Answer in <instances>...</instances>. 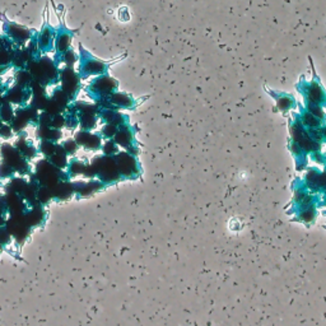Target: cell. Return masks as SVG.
<instances>
[{"mask_svg":"<svg viewBox=\"0 0 326 326\" xmlns=\"http://www.w3.org/2000/svg\"><path fill=\"white\" fill-rule=\"evenodd\" d=\"M24 216H26L27 223L29 224V227L34 228L38 227V226H42L46 219V212L43 209V205L37 203V204L28 205Z\"/></svg>","mask_w":326,"mask_h":326,"instance_id":"cell-15","label":"cell"},{"mask_svg":"<svg viewBox=\"0 0 326 326\" xmlns=\"http://www.w3.org/2000/svg\"><path fill=\"white\" fill-rule=\"evenodd\" d=\"M52 194V200L55 202H65L74 195L73 185L70 180L68 181H60L59 184L55 185L52 189H50Z\"/></svg>","mask_w":326,"mask_h":326,"instance_id":"cell-18","label":"cell"},{"mask_svg":"<svg viewBox=\"0 0 326 326\" xmlns=\"http://www.w3.org/2000/svg\"><path fill=\"white\" fill-rule=\"evenodd\" d=\"M13 135H14V131H13V129H11V126L9 124H4L1 125V128H0V139L3 140H9L10 138H13Z\"/></svg>","mask_w":326,"mask_h":326,"instance_id":"cell-37","label":"cell"},{"mask_svg":"<svg viewBox=\"0 0 326 326\" xmlns=\"http://www.w3.org/2000/svg\"><path fill=\"white\" fill-rule=\"evenodd\" d=\"M32 92L31 88H24V87H20V85L15 84L9 87L5 91V101L10 102L11 105H17V106H26L29 103V99H31Z\"/></svg>","mask_w":326,"mask_h":326,"instance_id":"cell-12","label":"cell"},{"mask_svg":"<svg viewBox=\"0 0 326 326\" xmlns=\"http://www.w3.org/2000/svg\"><path fill=\"white\" fill-rule=\"evenodd\" d=\"M4 31H5V36L17 47H24L32 40V32L26 27L15 24V23H5Z\"/></svg>","mask_w":326,"mask_h":326,"instance_id":"cell-10","label":"cell"},{"mask_svg":"<svg viewBox=\"0 0 326 326\" xmlns=\"http://www.w3.org/2000/svg\"><path fill=\"white\" fill-rule=\"evenodd\" d=\"M33 82V77H32V74L29 73L27 69H18L15 71L14 75V83L15 84L20 85V87H24V88H29Z\"/></svg>","mask_w":326,"mask_h":326,"instance_id":"cell-26","label":"cell"},{"mask_svg":"<svg viewBox=\"0 0 326 326\" xmlns=\"http://www.w3.org/2000/svg\"><path fill=\"white\" fill-rule=\"evenodd\" d=\"M36 199H37V203H38V204L47 205L48 203L52 200L51 190H50L47 186H41L40 185V186H38V189H37Z\"/></svg>","mask_w":326,"mask_h":326,"instance_id":"cell-30","label":"cell"},{"mask_svg":"<svg viewBox=\"0 0 326 326\" xmlns=\"http://www.w3.org/2000/svg\"><path fill=\"white\" fill-rule=\"evenodd\" d=\"M1 125H3V121H1V120H0V128H1Z\"/></svg>","mask_w":326,"mask_h":326,"instance_id":"cell-47","label":"cell"},{"mask_svg":"<svg viewBox=\"0 0 326 326\" xmlns=\"http://www.w3.org/2000/svg\"><path fill=\"white\" fill-rule=\"evenodd\" d=\"M75 142L78 143V145L82 148H84L85 150H92L96 152L102 148V136L99 134L91 133L89 130H83L80 129L78 133H75L74 136Z\"/></svg>","mask_w":326,"mask_h":326,"instance_id":"cell-11","label":"cell"},{"mask_svg":"<svg viewBox=\"0 0 326 326\" xmlns=\"http://www.w3.org/2000/svg\"><path fill=\"white\" fill-rule=\"evenodd\" d=\"M17 173L8 163L5 162H0V181H4V180H10L11 177H14Z\"/></svg>","mask_w":326,"mask_h":326,"instance_id":"cell-33","label":"cell"},{"mask_svg":"<svg viewBox=\"0 0 326 326\" xmlns=\"http://www.w3.org/2000/svg\"><path fill=\"white\" fill-rule=\"evenodd\" d=\"M47 159L51 162L55 167L60 168V170H66V167H68L69 156L66 154V152L64 150V148L61 147L60 143H57V148L55 150V153L51 157H48Z\"/></svg>","mask_w":326,"mask_h":326,"instance_id":"cell-21","label":"cell"},{"mask_svg":"<svg viewBox=\"0 0 326 326\" xmlns=\"http://www.w3.org/2000/svg\"><path fill=\"white\" fill-rule=\"evenodd\" d=\"M85 166H87L85 162L80 161V159H77V158H71L69 159L68 167H66V173H68L70 179L80 176V175L84 173Z\"/></svg>","mask_w":326,"mask_h":326,"instance_id":"cell-23","label":"cell"},{"mask_svg":"<svg viewBox=\"0 0 326 326\" xmlns=\"http://www.w3.org/2000/svg\"><path fill=\"white\" fill-rule=\"evenodd\" d=\"M304 219H306V221H310V219H312V213H310V212L305 213Z\"/></svg>","mask_w":326,"mask_h":326,"instance_id":"cell-45","label":"cell"},{"mask_svg":"<svg viewBox=\"0 0 326 326\" xmlns=\"http://www.w3.org/2000/svg\"><path fill=\"white\" fill-rule=\"evenodd\" d=\"M34 176L37 177L41 186H47L48 189H52L60 181H68L71 180L66 171L60 170L55 167L51 162L47 158L40 159L34 166Z\"/></svg>","mask_w":326,"mask_h":326,"instance_id":"cell-2","label":"cell"},{"mask_svg":"<svg viewBox=\"0 0 326 326\" xmlns=\"http://www.w3.org/2000/svg\"><path fill=\"white\" fill-rule=\"evenodd\" d=\"M71 40H73V34L69 31H60L56 34V37H55V50H56L57 56H60L66 50L70 48Z\"/></svg>","mask_w":326,"mask_h":326,"instance_id":"cell-20","label":"cell"},{"mask_svg":"<svg viewBox=\"0 0 326 326\" xmlns=\"http://www.w3.org/2000/svg\"><path fill=\"white\" fill-rule=\"evenodd\" d=\"M8 89V85L0 83V106L3 105V102L5 101V91Z\"/></svg>","mask_w":326,"mask_h":326,"instance_id":"cell-42","label":"cell"},{"mask_svg":"<svg viewBox=\"0 0 326 326\" xmlns=\"http://www.w3.org/2000/svg\"><path fill=\"white\" fill-rule=\"evenodd\" d=\"M15 115V110L13 108V105L8 101H4L3 105L0 106V120L4 124H9L13 120Z\"/></svg>","mask_w":326,"mask_h":326,"instance_id":"cell-29","label":"cell"},{"mask_svg":"<svg viewBox=\"0 0 326 326\" xmlns=\"http://www.w3.org/2000/svg\"><path fill=\"white\" fill-rule=\"evenodd\" d=\"M102 152L105 156H111L114 157L119 153V145L116 144L115 140L107 139V142L103 143L102 145Z\"/></svg>","mask_w":326,"mask_h":326,"instance_id":"cell-34","label":"cell"},{"mask_svg":"<svg viewBox=\"0 0 326 326\" xmlns=\"http://www.w3.org/2000/svg\"><path fill=\"white\" fill-rule=\"evenodd\" d=\"M8 214V207H6L5 195H0V217L5 218Z\"/></svg>","mask_w":326,"mask_h":326,"instance_id":"cell-40","label":"cell"},{"mask_svg":"<svg viewBox=\"0 0 326 326\" xmlns=\"http://www.w3.org/2000/svg\"><path fill=\"white\" fill-rule=\"evenodd\" d=\"M320 181H321V184L324 185V186H326V175H324V176L321 177Z\"/></svg>","mask_w":326,"mask_h":326,"instance_id":"cell-46","label":"cell"},{"mask_svg":"<svg viewBox=\"0 0 326 326\" xmlns=\"http://www.w3.org/2000/svg\"><path fill=\"white\" fill-rule=\"evenodd\" d=\"M51 126L55 129H60V130L65 128V116H64V114L54 115L51 117Z\"/></svg>","mask_w":326,"mask_h":326,"instance_id":"cell-38","label":"cell"},{"mask_svg":"<svg viewBox=\"0 0 326 326\" xmlns=\"http://www.w3.org/2000/svg\"><path fill=\"white\" fill-rule=\"evenodd\" d=\"M107 70V64L98 59H94L91 54L85 51L84 48L80 46V68L79 75L82 79L91 77V75H101L105 74Z\"/></svg>","mask_w":326,"mask_h":326,"instance_id":"cell-8","label":"cell"},{"mask_svg":"<svg viewBox=\"0 0 326 326\" xmlns=\"http://www.w3.org/2000/svg\"><path fill=\"white\" fill-rule=\"evenodd\" d=\"M57 148V143L51 142V140H40L38 143V153H41L43 156V158H48L55 153V150Z\"/></svg>","mask_w":326,"mask_h":326,"instance_id":"cell-28","label":"cell"},{"mask_svg":"<svg viewBox=\"0 0 326 326\" xmlns=\"http://www.w3.org/2000/svg\"><path fill=\"white\" fill-rule=\"evenodd\" d=\"M55 37L56 33L52 28L46 27L38 33V37L36 38L37 47L40 52H50L55 46Z\"/></svg>","mask_w":326,"mask_h":326,"instance_id":"cell-17","label":"cell"},{"mask_svg":"<svg viewBox=\"0 0 326 326\" xmlns=\"http://www.w3.org/2000/svg\"><path fill=\"white\" fill-rule=\"evenodd\" d=\"M61 144V147L64 148V150L66 152V154H68L69 157H73L77 154V152L79 150V145H78V143L75 142V139H71V138H68V139H65L62 143H60Z\"/></svg>","mask_w":326,"mask_h":326,"instance_id":"cell-31","label":"cell"},{"mask_svg":"<svg viewBox=\"0 0 326 326\" xmlns=\"http://www.w3.org/2000/svg\"><path fill=\"white\" fill-rule=\"evenodd\" d=\"M27 70L32 74L34 80L40 82L41 84L54 85L59 82V66L55 60L48 56H36L28 62Z\"/></svg>","mask_w":326,"mask_h":326,"instance_id":"cell-1","label":"cell"},{"mask_svg":"<svg viewBox=\"0 0 326 326\" xmlns=\"http://www.w3.org/2000/svg\"><path fill=\"white\" fill-rule=\"evenodd\" d=\"M14 147L17 148L18 152L29 162L36 158L37 154H38V149H37L36 145H34L31 140L27 139L26 131L18 133V139L15 140Z\"/></svg>","mask_w":326,"mask_h":326,"instance_id":"cell-14","label":"cell"},{"mask_svg":"<svg viewBox=\"0 0 326 326\" xmlns=\"http://www.w3.org/2000/svg\"><path fill=\"white\" fill-rule=\"evenodd\" d=\"M117 88V82L114 78L108 77L106 74H101L96 79L89 83L88 88L85 91L88 92L89 96L93 99L99 97H108L111 93H114Z\"/></svg>","mask_w":326,"mask_h":326,"instance_id":"cell-9","label":"cell"},{"mask_svg":"<svg viewBox=\"0 0 326 326\" xmlns=\"http://www.w3.org/2000/svg\"><path fill=\"white\" fill-rule=\"evenodd\" d=\"M5 227L8 228L9 233H10L13 240H14L17 244H23V242L26 241L32 230V228L29 227V224L27 223L24 213H20V214H10V217H9L5 222Z\"/></svg>","mask_w":326,"mask_h":326,"instance_id":"cell-7","label":"cell"},{"mask_svg":"<svg viewBox=\"0 0 326 326\" xmlns=\"http://www.w3.org/2000/svg\"><path fill=\"white\" fill-rule=\"evenodd\" d=\"M71 185H73L74 194L78 198H87V196L93 195L94 193L103 189V182L93 179H91L89 181H74L71 182Z\"/></svg>","mask_w":326,"mask_h":326,"instance_id":"cell-13","label":"cell"},{"mask_svg":"<svg viewBox=\"0 0 326 326\" xmlns=\"http://www.w3.org/2000/svg\"><path fill=\"white\" fill-rule=\"evenodd\" d=\"M59 57L60 60H62V64L66 66H74L78 61V55L75 54L71 48L66 50V51L64 52V54L60 55Z\"/></svg>","mask_w":326,"mask_h":326,"instance_id":"cell-32","label":"cell"},{"mask_svg":"<svg viewBox=\"0 0 326 326\" xmlns=\"http://www.w3.org/2000/svg\"><path fill=\"white\" fill-rule=\"evenodd\" d=\"M73 107L75 108L78 114V119H79V126L83 130H94L98 122V115H99V107L96 103H87L82 102V101H75L71 102Z\"/></svg>","mask_w":326,"mask_h":326,"instance_id":"cell-5","label":"cell"},{"mask_svg":"<svg viewBox=\"0 0 326 326\" xmlns=\"http://www.w3.org/2000/svg\"><path fill=\"white\" fill-rule=\"evenodd\" d=\"M117 168H119L120 175L126 177H130L136 170V162L129 153H117L115 156Z\"/></svg>","mask_w":326,"mask_h":326,"instance_id":"cell-16","label":"cell"},{"mask_svg":"<svg viewBox=\"0 0 326 326\" xmlns=\"http://www.w3.org/2000/svg\"><path fill=\"white\" fill-rule=\"evenodd\" d=\"M117 133V126L114 124H105L103 128L101 129V133L99 135L102 138H106V139H112Z\"/></svg>","mask_w":326,"mask_h":326,"instance_id":"cell-35","label":"cell"},{"mask_svg":"<svg viewBox=\"0 0 326 326\" xmlns=\"http://www.w3.org/2000/svg\"><path fill=\"white\" fill-rule=\"evenodd\" d=\"M0 158H1L3 162L8 163L19 176H24V175H29L31 173L29 161H27L18 152L14 145L9 144V143H1L0 144Z\"/></svg>","mask_w":326,"mask_h":326,"instance_id":"cell-4","label":"cell"},{"mask_svg":"<svg viewBox=\"0 0 326 326\" xmlns=\"http://www.w3.org/2000/svg\"><path fill=\"white\" fill-rule=\"evenodd\" d=\"M91 166L96 171V177L103 184H111L119 180L120 172L115 156H97L91 161Z\"/></svg>","mask_w":326,"mask_h":326,"instance_id":"cell-3","label":"cell"},{"mask_svg":"<svg viewBox=\"0 0 326 326\" xmlns=\"http://www.w3.org/2000/svg\"><path fill=\"white\" fill-rule=\"evenodd\" d=\"M310 97H311V99H314V101H318V99H320L321 97V92H320V88L319 87H312L311 92H310Z\"/></svg>","mask_w":326,"mask_h":326,"instance_id":"cell-41","label":"cell"},{"mask_svg":"<svg viewBox=\"0 0 326 326\" xmlns=\"http://www.w3.org/2000/svg\"><path fill=\"white\" fill-rule=\"evenodd\" d=\"M27 184H28V181H27L24 177L14 176L11 177L10 180H8V182L4 185V189H5V193L6 191H13V193H17L20 195V193H22L23 189L26 187Z\"/></svg>","mask_w":326,"mask_h":326,"instance_id":"cell-25","label":"cell"},{"mask_svg":"<svg viewBox=\"0 0 326 326\" xmlns=\"http://www.w3.org/2000/svg\"><path fill=\"white\" fill-rule=\"evenodd\" d=\"M59 82L60 87L70 98L73 102L75 97L78 96L82 85V78L79 73L74 70V66H64L62 69H59Z\"/></svg>","mask_w":326,"mask_h":326,"instance_id":"cell-6","label":"cell"},{"mask_svg":"<svg viewBox=\"0 0 326 326\" xmlns=\"http://www.w3.org/2000/svg\"><path fill=\"white\" fill-rule=\"evenodd\" d=\"M9 125L11 126L13 131L17 134L20 133V131L26 130V128L29 125L28 119L26 117V115L23 114L22 108H20L19 106H18V108L15 110L14 117H13V120H11L10 122H9Z\"/></svg>","mask_w":326,"mask_h":326,"instance_id":"cell-22","label":"cell"},{"mask_svg":"<svg viewBox=\"0 0 326 326\" xmlns=\"http://www.w3.org/2000/svg\"><path fill=\"white\" fill-rule=\"evenodd\" d=\"M107 98L116 108L117 107L128 108L133 105V99H131L128 94L120 93V92H114V93H111Z\"/></svg>","mask_w":326,"mask_h":326,"instance_id":"cell-24","label":"cell"},{"mask_svg":"<svg viewBox=\"0 0 326 326\" xmlns=\"http://www.w3.org/2000/svg\"><path fill=\"white\" fill-rule=\"evenodd\" d=\"M305 121H306V124L309 125H312V126H315V125H318V121H316V119L312 115H306L305 116Z\"/></svg>","mask_w":326,"mask_h":326,"instance_id":"cell-43","label":"cell"},{"mask_svg":"<svg viewBox=\"0 0 326 326\" xmlns=\"http://www.w3.org/2000/svg\"><path fill=\"white\" fill-rule=\"evenodd\" d=\"M131 139H133V135H131L130 130L128 128L117 129L116 135L114 136V140L116 142V144L119 147L124 148H128L131 144Z\"/></svg>","mask_w":326,"mask_h":326,"instance_id":"cell-27","label":"cell"},{"mask_svg":"<svg viewBox=\"0 0 326 326\" xmlns=\"http://www.w3.org/2000/svg\"><path fill=\"white\" fill-rule=\"evenodd\" d=\"M11 240H13V237H11V235L9 233L8 228L5 227V224H4V226H0V250L3 249V247L8 246L11 242Z\"/></svg>","mask_w":326,"mask_h":326,"instance_id":"cell-36","label":"cell"},{"mask_svg":"<svg viewBox=\"0 0 326 326\" xmlns=\"http://www.w3.org/2000/svg\"><path fill=\"white\" fill-rule=\"evenodd\" d=\"M290 105H291L290 101H288V99H286V98L282 99V101H279V107H281V108H287Z\"/></svg>","mask_w":326,"mask_h":326,"instance_id":"cell-44","label":"cell"},{"mask_svg":"<svg viewBox=\"0 0 326 326\" xmlns=\"http://www.w3.org/2000/svg\"><path fill=\"white\" fill-rule=\"evenodd\" d=\"M36 136L38 140H51L59 143L62 138V131L52 126H37Z\"/></svg>","mask_w":326,"mask_h":326,"instance_id":"cell-19","label":"cell"},{"mask_svg":"<svg viewBox=\"0 0 326 326\" xmlns=\"http://www.w3.org/2000/svg\"><path fill=\"white\" fill-rule=\"evenodd\" d=\"M51 115L46 112V111H41L40 116H38V121H37V126H51Z\"/></svg>","mask_w":326,"mask_h":326,"instance_id":"cell-39","label":"cell"}]
</instances>
